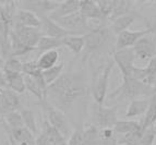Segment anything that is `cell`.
Masks as SVG:
<instances>
[{"label": "cell", "mask_w": 156, "mask_h": 145, "mask_svg": "<svg viewBox=\"0 0 156 145\" xmlns=\"http://www.w3.org/2000/svg\"><path fill=\"white\" fill-rule=\"evenodd\" d=\"M90 91L84 71L62 73L55 82L47 86L46 101L62 112L83 98Z\"/></svg>", "instance_id": "1"}, {"label": "cell", "mask_w": 156, "mask_h": 145, "mask_svg": "<svg viewBox=\"0 0 156 145\" xmlns=\"http://www.w3.org/2000/svg\"><path fill=\"white\" fill-rule=\"evenodd\" d=\"M41 37L42 34L39 32V29L13 25L9 34L11 57H21L35 50Z\"/></svg>", "instance_id": "2"}, {"label": "cell", "mask_w": 156, "mask_h": 145, "mask_svg": "<svg viewBox=\"0 0 156 145\" xmlns=\"http://www.w3.org/2000/svg\"><path fill=\"white\" fill-rule=\"evenodd\" d=\"M155 94L152 91L151 86L132 78H122L121 85L107 96L106 98L115 101H133L140 98H150Z\"/></svg>", "instance_id": "3"}, {"label": "cell", "mask_w": 156, "mask_h": 145, "mask_svg": "<svg viewBox=\"0 0 156 145\" xmlns=\"http://www.w3.org/2000/svg\"><path fill=\"white\" fill-rule=\"evenodd\" d=\"M115 62L112 60L107 61L106 63L98 67L95 72L93 73L91 84H90V92L96 105H104L107 97V88L109 82L110 73L114 68Z\"/></svg>", "instance_id": "4"}, {"label": "cell", "mask_w": 156, "mask_h": 145, "mask_svg": "<svg viewBox=\"0 0 156 145\" xmlns=\"http://www.w3.org/2000/svg\"><path fill=\"white\" fill-rule=\"evenodd\" d=\"M85 36V46H84L83 59H86L91 55L95 52H99L104 49L112 36V32L110 31L109 26L103 25L94 29Z\"/></svg>", "instance_id": "5"}, {"label": "cell", "mask_w": 156, "mask_h": 145, "mask_svg": "<svg viewBox=\"0 0 156 145\" xmlns=\"http://www.w3.org/2000/svg\"><path fill=\"white\" fill-rule=\"evenodd\" d=\"M39 103H41V106H42L45 117H46L45 120L50 126L56 128L62 134V136L67 140L68 137L70 136L71 133H72V131H71L70 123L68 121L65 112H62L61 110L56 108L55 106H52L51 104L48 103L46 99H44L43 101H39Z\"/></svg>", "instance_id": "6"}, {"label": "cell", "mask_w": 156, "mask_h": 145, "mask_svg": "<svg viewBox=\"0 0 156 145\" xmlns=\"http://www.w3.org/2000/svg\"><path fill=\"white\" fill-rule=\"evenodd\" d=\"M54 21L70 35H86L91 31H93L90 26L89 21L86 20L80 12L55 19Z\"/></svg>", "instance_id": "7"}, {"label": "cell", "mask_w": 156, "mask_h": 145, "mask_svg": "<svg viewBox=\"0 0 156 145\" xmlns=\"http://www.w3.org/2000/svg\"><path fill=\"white\" fill-rule=\"evenodd\" d=\"M59 5V1L52 0H21L16 1L18 9L30 11L39 19L49 16Z\"/></svg>", "instance_id": "8"}, {"label": "cell", "mask_w": 156, "mask_h": 145, "mask_svg": "<svg viewBox=\"0 0 156 145\" xmlns=\"http://www.w3.org/2000/svg\"><path fill=\"white\" fill-rule=\"evenodd\" d=\"M112 61L118 65L122 78H131L135 61V55L132 48H125V49L114 50L112 54Z\"/></svg>", "instance_id": "9"}, {"label": "cell", "mask_w": 156, "mask_h": 145, "mask_svg": "<svg viewBox=\"0 0 156 145\" xmlns=\"http://www.w3.org/2000/svg\"><path fill=\"white\" fill-rule=\"evenodd\" d=\"M132 49L135 55V59L143 61L151 60L156 56V41L153 35L148 33L135 43Z\"/></svg>", "instance_id": "10"}, {"label": "cell", "mask_w": 156, "mask_h": 145, "mask_svg": "<svg viewBox=\"0 0 156 145\" xmlns=\"http://www.w3.org/2000/svg\"><path fill=\"white\" fill-rule=\"evenodd\" d=\"M95 126L98 129L114 128L115 123L118 121L117 106L105 107L104 105L95 104Z\"/></svg>", "instance_id": "11"}, {"label": "cell", "mask_w": 156, "mask_h": 145, "mask_svg": "<svg viewBox=\"0 0 156 145\" xmlns=\"http://www.w3.org/2000/svg\"><path fill=\"white\" fill-rule=\"evenodd\" d=\"M21 108V99L19 94L9 88L0 90V115L5 116L12 111H18Z\"/></svg>", "instance_id": "12"}, {"label": "cell", "mask_w": 156, "mask_h": 145, "mask_svg": "<svg viewBox=\"0 0 156 145\" xmlns=\"http://www.w3.org/2000/svg\"><path fill=\"white\" fill-rule=\"evenodd\" d=\"M148 33H150V30L148 29L142 30V31H129V30H127V31L121 32V33L118 34L117 38H116L115 50L132 48L139 39L145 36L146 34Z\"/></svg>", "instance_id": "13"}, {"label": "cell", "mask_w": 156, "mask_h": 145, "mask_svg": "<svg viewBox=\"0 0 156 145\" xmlns=\"http://www.w3.org/2000/svg\"><path fill=\"white\" fill-rule=\"evenodd\" d=\"M39 32L42 34V36L52 37V38H59V39H62L63 37L70 35L61 26L58 25L55 21L51 20L49 16H45V18L41 19Z\"/></svg>", "instance_id": "14"}, {"label": "cell", "mask_w": 156, "mask_h": 145, "mask_svg": "<svg viewBox=\"0 0 156 145\" xmlns=\"http://www.w3.org/2000/svg\"><path fill=\"white\" fill-rule=\"evenodd\" d=\"M13 25L21 27H31V29H39L41 19L30 11L18 9L13 21ZM12 25V26H13Z\"/></svg>", "instance_id": "15"}, {"label": "cell", "mask_w": 156, "mask_h": 145, "mask_svg": "<svg viewBox=\"0 0 156 145\" xmlns=\"http://www.w3.org/2000/svg\"><path fill=\"white\" fill-rule=\"evenodd\" d=\"M81 0H65V1H59V5L56 8V10L49 16L50 19L55 20L58 18H62L76 13L80 11Z\"/></svg>", "instance_id": "16"}, {"label": "cell", "mask_w": 156, "mask_h": 145, "mask_svg": "<svg viewBox=\"0 0 156 145\" xmlns=\"http://www.w3.org/2000/svg\"><path fill=\"white\" fill-rule=\"evenodd\" d=\"M79 12L87 21H105L99 12L96 1L94 0H81Z\"/></svg>", "instance_id": "17"}, {"label": "cell", "mask_w": 156, "mask_h": 145, "mask_svg": "<svg viewBox=\"0 0 156 145\" xmlns=\"http://www.w3.org/2000/svg\"><path fill=\"white\" fill-rule=\"evenodd\" d=\"M5 73V81L8 88L16 94H23L25 92V84H24V75L20 72H11V71L2 70Z\"/></svg>", "instance_id": "18"}, {"label": "cell", "mask_w": 156, "mask_h": 145, "mask_svg": "<svg viewBox=\"0 0 156 145\" xmlns=\"http://www.w3.org/2000/svg\"><path fill=\"white\" fill-rule=\"evenodd\" d=\"M150 98H140L131 101L128 105L127 111H126V118L132 119V118H136V117L144 116V114L148 108V105H150Z\"/></svg>", "instance_id": "19"}, {"label": "cell", "mask_w": 156, "mask_h": 145, "mask_svg": "<svg viewBox=\"0 0 156 145\" xmlns=\"http://www.w3.org/2000/svg\"><path fill=\"white\" fill-rule=\"evenodd\" d=\"M135 18H136V13L133 11V12L129 13V14H126L123 16L112 20L109 26L110 31L112 32V34H116V35H118V34L123 31H127L130 27V25H132Z\"/></svg>", "instance_id": "20"}, {"label": "cell", "mask_w": 156, "mask_h": 145, "mask_svg": "<svg viewBox=\"0 0 156 145\" xmlns=\"http://www.w3.org/2000/svg\"><path fill=\"white\" fill-rule=\"evenodd\" d=\"M62 45L72 51L78 57L82 54L85 46V36L84 35H68L62 38Z\"/></svg>", "instance_id": "21"}, {"label": "cell", "mask_w": 156, "mask_h": 145, "mask_svg": "<svg viewBox=\"0 0 156 145\" xmlns=\"http://www.w3.org/2000/svg\"><path fill=\"white\" fill-rule=\"evenodd\" d=\"M60 54L58 50H49V51H45L39 55L38 59L36 60L37 65L42 71L47 70L49 68H52L54 65L59 63Z\"/></svg>", "instance_id": "22"}, {"label": "cell", "mask_w": 156, "mask_h": 145, "mask_svg": "<svg viewBox=\"0 0 156 145\" xmlns=\"http://www.w3.org/2000/svg\"><path fill=\"white\" fill-rule=\"evenodd\" d=\"M112 129L117 135H125L135 131H142L141 123L134 120H118Z\"/></svg>", "instance_id": "23"}, {"label": "cell", "mask_w": 156, "mask_h": 145, "mask_svg": "<svg viewBox=\"0 0 156 145\" xmlns=\"http://www.w3.org/2000/svg\"><path fill=\"white\" fill-rule=\"evenodd\" d=\"M8 133L11 139V142L13 143V145H19L23 142L35 140V135H34L30 130L26 129L25 127L8 130Z\"/></svg>", "instance_id": "24"}, {"label": "cell", "mask_w": 156, "mask_h": 145, "mask_svg": "<svg viewBox=\"0 0 156 145\" xmlns=\"http://www.w3.org/2000/svg\"><path fill=\"white\" fill-rule=\"evenodd\" d=\"M134 1L131 0H114V7H112V13L110 16L109 21L115 20V19L123 16L126 14L133 12L132 7Z\"/></svg>", "instance_id": "25"}, {"label": "cell", "mask_w": 156, "mask_h": 145, "mask_svg": "<svg viewBox=\"0 0 156 145\" xmlns=\"http://www.w3.org/2000/svg\"><path fill=\"white\" fill-rule=\"evenodd\" d=\"M62 46V39L42 36L39 38L38 43H37L35 50H37L39 52V55H41L45 51H49V50H57L58 48Z\"/></svg>", "instance_id": "26"}, {"label": "cell", "mask_w": 156, "mask_h": 145, "mask_svg": "<svg viewBox=\"0 0 156 145\" xmlns=\"http://www.w3.org/2000/svg\"><path fill=\"white\" fill-rule=\"evenodd\" d=\"M156 122V95H153L150 98V105L148 108L146 110V112L144 114L143 119L141 123V130L144 131L145 129L150 127H153Z\"/></svg>", "instance_id": "27"}, {"label": "cell", "mask_w": 156, "mask_h": 145, "mask_svg": "<svg viewBox=\"0 0 156 145\" xmlns=\"http://www.w3.org/2000/svg\"><path fill=\"white\" fill-rule=\"evenodd\" d=\"M99 129L93 123L83 127V145H98Z\"/></svg>", "instance_id": "28"}, {"label": "cell", "mask_w": 156, "mask_h": 145, "mask_svg": "<svg viewBox=\"0 0 156 145\" xmlns=\"http://www.w3.org/2000/svg\"><path fill=\"white\" fill-rule=\"evenodd\" d=\"M43 133L48 137V140L51 142L52 145H59L60 143L66 142V139L62 136V134L58 131L56 128L50 126L46 120H44V126H43Z\"/></svg>", "instance_id": "29"}, {"label": "cell", "mask_w": 156, "mask_h": 145, "mask_svg": "<svg viewBox=\"0 0 156 145\" xmlns=\"http://www.w3.org/2000/svg\"><path fill=\"white\" fill-rule=\"evenodd\" d=\"M63 69H65V63L63 62H59L58 65H54L52 68H49V69L43 71V78H44L46 85L48 86L55 82L60 75L63 73Z\"/></svg>", "instance_id": "30"}, {"label": "cell", "mask_w": 156, "mask_h": 145, "mask_svg": "<svg viewBox=\"0 0 156 145\" xmlns=\"http://www.w3.org/2000/svg\"><path fill=\"white\" fill-rule=\"evenodd\" d=\"M22 120H23V126L27 130H30L34 135H36L37 133V124H36V118L34 115L33 110L31 109H21Z\"/></svg>", "instance_id": "31"}, {"label": "cell", "mask_w": 156, "mask_h": 145, "mask_svg": "<svg viewBox=\"0 0 156 145\" xmlns=\"http://www.w3.org/2000/svg\"><path fill=\"white\" fill-rule=\"evenodd\" d=\"M3 121L8 130L12 129H18V128H22L23 126V120H22L21 112L20 110L18 111H12L10 114H7L5 116H2Z\"/></svg>", "instance_id": "32"}, {"label": "cell", "mask_w": 156, "mask_h": 145, "mask_svg": "<svg viewBox=\"0 0 156 145\" xmlns=\"http://www.w3.org/2000/svg\"><path fill=\"white\" fill-rule=\"evenodd\" d=\"M22 73L24 75H29L32 78H39L43 75V71L39 69L37 65L36 60H32V61H25L23 62L22 65Z\"/></svg>", "instance_id": "33"}, {"label": "cell", "mask_w": 156, "mask_h": 145, "mask_svg": "<svg viewBox=\"0 0 156 145\" xmlns=\"http://www.w3.org/2000/svg\"><path fill=\"white\" fill-rule=\"evenodd\" d=\"M142 131H135L125 135H117V143L123 145H140Z\"/></svg>", "instance_id": "34"}, {"label": "cell", "mask_w": 156, "mask_h": 145, "mask_svg": "<svg viewBox=\"0 0 156 145\" xmlns=\"http://www.w3.org/2000/svg\"><path fill=\"white\" fill-rule=\"evenodd\" d=\"M97 7L99 9L101 16L105 21L109 20L112 13V7H114V0H97Z\"/></svg>", "instance_id": "35"}, {"label": "cell", "mask_w": 156, "mask_h": 145, "mask_svg": "<svg viewBox=\"0 0 156 145\" xmlns=\"http://www.w3.org/2000/svg\"><path fill=\"white\" fill-rule=\"evenodd\" d=\"M22 65H23V62L20 61V60L16 57H11V58H8L7 60H5L2 70L22 73Z\"/></svg>", "instance_id": "36"}, {"label": "cell", "mask_w": 156, "mask_h": 145, "mask_svg": "<svg viewBox=\"0 0 156 145\" xmlns=\"http://www.w3.org/2000/svg\"><path fill=\"white\" fill-rule=\"evenodd\" d=\"M156 141V130L155 128L150 127L142 131V135H141L140 145H153Z\"/></svg>", "instance_id": "37"}, {"label": "cell", "mask_w": 156, "mask_h": 145, "mask_svg": "<svg viewBox=\"0 0 156 145\" xmlns=\"http://www.w3.org/2000/svg\"><path fill=\"white\" fill-rule=\"evenodd\" d=\"M67 145H83V127L73 130L67 139Z\"/></svg>", "instance_id": "38"}, {"label": "cell", "mask_w": 156, "mask_h": 145, "mask_svg": "<svg viewBox=\"0 0 156 145\" xmlns=\"http://www.w3.org/2000/svg\"><path fill=\"white\" fill-rule=\"evenodd\" d=\"M117 136L112 128H104L99 129V140H112Z\"/></svg>", "instance_id": "39"}, {"label": "cell", "mask_w": 156, "mask_h": 145, "mask_svg": "<svg viewBox=\"0 0 156 145\" xmlns=\"http://www.w3.org/2000/svg\"><path fill=\"white\" fill-rule=\"evenodd\" d=\"M35 145H52V144L48 140V137L42 132L41 134L37 135L36 139H35Z\"/></svg>", "instance_id": "40"}, {"label": "cell", "mask_w": 156, "mask_h": 145, "mask_svg": "<svg viewBox=\"0 0 156 145\" xmlns=\"http://www.w3.org/2000/svg\"><path fill=\"white\" fill-rule=\"evenodd\" d=\"M145 84H147L148 86H151L153 93L156 95V73H154L153 75H151V76L147 79Z\"/></svg>", "instance_id": "41"}, {"label": "cell", "mask_w": 156, "mask_h": 145, "mask_svg": "<svg viewBox=\"0 0 156 145\" xmlns=\"http://www.w3.org/2000/svg\"><path fill=\"white\" fill-rule=\"evenodd\" d=\"M5 88H8V85H7L5 73L2 70H0V90H5Z\"/></svg>", "instance_id": "42"}, {"label": "cell", "mask_w": 156, "mask_h": 145, "mask_svg": "<svg viewBox=\"0 0 156 145\" xmlns=\"http://www.w3.org/2000/svg\"><path fill=\"white\" fill-rule=\"evenodd\" d=\"M145 23L147 24V29L150 30V33L153 35L154 38H155V41H156V23H154V22L148 23L147 21H145Z\"/></svg>", "instance_id": "43"}, {"label": "cell", "mask_w": 156, "mask_h": 145, "mask_svg": "<svg viewBox=\"0 0 156 145\" xmlns=\"http://www.w3.org/2000/svg\"><path fill=\"white\" fill-rule=\"evenodd\" d=\"M19 145H35V140L27 141V142H23V143H21V144H19Z\"/></svg>", "instance_id": "44"}, {"label": "cell", "mask_w": 156, "mask_h": 145, "mask_svg": "<svg viewBox=\"0 0 156 145\" xmlns=\"http://www.w3.org/2000/svg\"><path fill=\"white\" fill-rule=\"evenodd\" d=\"M3 63H5V60H3V58L1 57V55H0V70H2Z\"/></svg>", "instance_id": "45"}, {"label": "cell", "mask_w": 156, "mask_h": 145, "mask_svg": "<svg viewBox=\"0 0 156 145\" xmlns=\"http://www.w3.org/2000/svg\"><path fill=\"white\" fill-rule=\"evenodd\" d=\"M59 145H67V141H66V142H63V143H60Z\"/></svg>", "instance_id": "46"}, {"label": "cell", "mask_w": 156, "mask_h": 145, "mask_svg": "<svg viewBox=\"0 0 156 145\" xmlns=\"http://www.w3.org/2000/svg\"><path fill=\"white\" fill-rule=\"evenodd\" d=\"M153 22H154V23H156V16H155V20H154Z\"/></svg>", "instance_id": "47"}, {"label": "cell", "mask_w": 156, "mask_h": 145, "mask_svg": "<svg viewBox=\"0 0 156 145\" xmlns=\"http://www.w3.org/2000/svg\"><path fill=\"white\" fill-rule=\"evenodd\" d=\"M154 128H155V130H156V122H155V124H154Z\"/></svg>", "instance_id": "48"}, {"label": "cell", "mask_w": 156, "mask_h": 145, "mask_svg": "<svg viewBox=\"0 0 156 145\" xmlns=\"http://www.w3.org/2000/svg\"><path fill=\"white\" fill-rule=\"evenodd\" d=\"M118 145H123V144H118Z\"/></svg>", "instance_id": "49"}]
</instances>
